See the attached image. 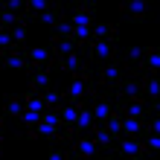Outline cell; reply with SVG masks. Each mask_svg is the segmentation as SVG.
I'll use <instances>...</instances> for the list:
<instances>
[{
  "label": "cell",
  "mask_w": 160,
  "mask_h": 160,
  "mask_svg": "<svg viewBox=\"0 0 160 160\" xmlns=\"http://www.w3.org/2000/svg\"><path fill=\"white\" fill-rule=\"evenodd\" d=\"M157 148H160V137H146V140H143V152H146L148 157H152Z\"/></svg>",
  "instance_id": "obj_26"
},
{
  "label": "cell",
  "mask_w": 160,
  "mask_h": 160,
  "mask_svg": "<svg viewBox=\"0 0 160 160\" xmlns=\"http://www.w3.org/2000/svg\"><path fill=\"white\" fill-rule=\"evenodd\" d=\"M117 111L122 114V119H146V117H148V105H146V99L117 102Z\"/></svg>",
  "instance_id": "obj_7"
},
{
  "label": "cell",
  "mask_w": 160,
  "mask_h": 160,
  "mask_svg": "<svg viewBox=\"0 0 160 160\" xmlns=\"http://www.w3.org/2000/svg\"><path fill=\"white\" fill-rule=\"evenodd\" d=\"M47 160H67V148H61V146H55L50 154H47Z\"/></svg>",
  "instance_id": "obj_27"
},
{
  "label": "cell",
  "mask_w": 160,
  "mask_h": 160,
  "mask_svg": "<svg viewBox=\"0 0 160 160\" xmlns=\"http://www.w3.org/2000/svg\"><path fill=\"white\" fill-rule=\"evenodd\" d=\"M15 50H23V47H15L12 35H9L6 29H0V55H3V52H15Z\"/></svg>",
  "instance_id": "obj_24"
},
{
  "label": "cell",
  "mask_w": 160,
  "mask_h": 160,
  "mask_svg": "<svg viewBox=\"0 0 160 160\" xmlns=\"http://www.w3.org/2000/svg\"><path fill=\"white\" fill-rule=\"evenodd\" d=\"M67 23L82 26V29H93V23H96V3H76L67 12Z\"/></svg>",
  "instance_id": "obj_4"
},
{
  "label": "cell",
  "mask_w": 160,
  "mask_h": 160,
  "mask_svg": "<svg viewBox=\"0 0 160 160\" xmlns=\"http://www.w3.org/2000/svg\"><path fill=\"white\" fill-rule=\"evenodd\" d=\"M44 114H35V111H26L23 108V114L18 117V122H21V128H32V125H38Z\"/></svg>",
  "instance_id": "obj_22"
},
{
  "label": "cell",
  "mask_w": 160,
  "mask_h": 160,
  "mask_svg": "<svg viewBox=\"0 0 160 160\" xmlns=\"http://www.w3.org/2000/svg\"><path fill=\"white\" fill-rule=\"evenodd\" d=\"M143 137H160V119L157 117H146V122H143Z\"/></svg>",
  "instance_id": "obj_23"
},
{
  "label": "cell",
  "mask_w": 160,
  "mask_h": 160,
  "mask_svg": "<svg viewBox=\"0 0 160 160\" xmlns=\"http://www.w3.org/2000/svg\"><path fill=\"white\" fill-rule=\"evenodd\" d=\"M0 160H3V146H0Z\"/></svg>",
  "instance_id": "obj_30"
},
{
  "label": "cell",
  "mask_w": 160,
  "mask_h": 160,
  "mask_svg": "<svg viewBox=\"0 0 160 160\" xmlns=\"http://www.w3.org/2000/svg\"><path fill=\"white\" fill-rule=\"evenodd\" d=\"M52 67H55V70H61V73H67V76H73V79H93V70L88 67V61H84V55H82V52L61 55V58H55V61H52Z\"/></svg>",
  "instance_id": "obj_2"
},
{
  "label": "cell",
  "mask_w": 160,
  "mask_h": 160,
  "mask_svg": "<svg viewBox=\"0 0 160 160\" xmlns=\"http://www.w3.org/2000/svg\"><path fill=\"white\" fill-rule=\"evenodd\" d=\"M143 122L146 119H122V137H143Z\"/></svg>",
  "instance_id": "obj_19"
},
{
  "label": "cell",
  "mask_w": 160,
  "mask_h": 160,
  "mask_svg": "<svg viewBox=\"0 0 160 160\" xmlns=\"http://www.w3.org/2000/svg\"><path fill=\"white\" fill-rule=\"evenodd\" d=\"M128 73H131V67H128V64L122 61V58H111V61H105V64H102V67L96 70V82L114 90L117 84L128 76Z\"/></svg>",
  "instance_id": "obj_1"
},
{
  "label": "cell",
  "mask_w": 160,
  "mask_h": 160,
  "mask_svg": "<svg viewBox=\"0 0 160 160\" xmlns=\"http://www.w3.org/2000/svg\"><path fill=\"white\" fill-rule=\"evenodd\" d=\"M148 160H154V157H148Z\"/></svg>",
  "instance_id": "obj_31"
},
{
  "label": "cell",
  "mask_w": 160,
  "mask_h": 160,
  "mask_svg": "<svg viewBox=\"0 0 160 160\" xmlns=\"http://www.w3.org/2000/svg\"><path fill=\"white\" fill-rule=\"evenodd\" d=\"M64 90H47L44 93V105H47V111H55V108H61L64 105Z\"/></svg>",
  "instance_id": "obj_20"
},
{
  "label": "cell",
  "mask_w": 160,
  "mask_h": 160,
  "mask_svg": "<svg viewBox=\"0 0 160 160\" xmlns=\"http://www.w3.org/2000/svg\"><path fill=\"white\" fill-rule=\"evenodd\" d=\"M90 140H93L99 148H111V146L117 143V137L111 134V131L102 125V122H93V125H90Z\"/></svg>",
  "instance_id": "obj_14"
},
{
  "label": "cell",
  "mask_w": 160,
  "mask_h": 160,
  "mask_svg": "<svg viewBox=\"0 0 160 160\" xmlns=\"http://www.w3.org/2000/svg\"><path fill=\"white\" fill-rule=\"evenodd\" d=\"M111 58H117V41H102V38H90L84 44V61H99L105 64Z\"/></svg>",
  "instance_id": "obj_3"
},
{
  "label": "cell",
  "mask_w": 160,
  "mask_h": 160,
  "mask_svg": "<svg viewBox=\"0 0 160 160\" xmlns=\"http://www.w3.org/2000/svg\"><path fill=\"white\" fill-rule=\"evenodd\" d=\"M122 15H125L128 23H143L148 21V3H122Z\"/></svg>",
  "instance_id": "obj_12"
},
{
  "label": "cell",
  "mask_w": 160,
  "mask_h": 160,
  "mask_svg": "<svg viewBox=\"0 0 160 160\" xmlns=\"http://www.w3.org/2000/svg\"><path fill=\"white\" fill-rule=\"evenodd\" d=\"M125 160H148L146 154H131V157H125Z\"/></svg>",
  "instance_id": "obj_28"
},
{
  "label": "cell",
  "mask_w": 160,
  "mask_h": 160,
  "mask_svg": "<svg viewBox=\"0 0 160 160\" xmlns=\"http://www.w3.org/2000/svg\"><path fill=\"white\" fill-rule=\"evenodd\" d=\"M90 114H93V122H105L111 114H114V105H111L108 99H96V102H90Z\"/></svg>",
  "instance_id": "obj_16"
},
{
  "label": "cell",
  "mask_w": 160,
  "mask_h": 160,
  "mask_svg": "<svg viewBox=\"0 0 160 160\" xmlns=\"http://www.w3.org/2000/svg\"><path fill=\"white\" fill-rule=\"evenodd\" d=\"M29 88H32V90H38V93L52 90V76H50V70L35 67V70L29 73Z\"/></svg>",
  "instance_id": "obj_13"
},
{
  "label": "cell",
  "mask_w": 160,
  "mask_h": 160,
  "mask_svg": "<svg viewBox=\"0 0 160 160\" xmlns=\"http://www.w3.org/2000/svg\"><path fill=\"white\" fill-rule=\"evenodd\" d=\"M9 35H12V41H15V47H23V41H26V35H29V32H26V23H15V26H12V32H9Z\"/></svg>",
  "instance_id": "obj_25"
},
{
  "label": "cell",
  "mask_w": 160,
  "mask_h": 160,
  "mask_svg": "<svg viewBox=\"0 0 160 160\" xmlns=\"http://www.w3.org/2000/svg\"><path fill=\"white\" fill-rule=\"evenodd\" d=\"M3 128H6V122H3V117H0V131H3Z\"/></svg>",
  "instance_id": "obj_29"
},
{
  "label": "cell",
  "mask_w": 160,
  "mask_h": 160,
  "mask_svg": "<svg viewBox=\"0 0 160 160\" xmlns=\"http://www.w3.org/2000/svg\"><path fill=\"white\" fill-rule=\"evenodd\" d=\"M108 152H111V160H125V157H131V154H146V152H143V140H137V137H119ZM146 157H148V154H146Z\"/></svg>",
  "instance_id": "obj_5"
},
{
  "label": "cell",
  "mask_w": 160,
  "mask_h": 160,
  "mask_svg": "<svg viewBox=\"0 0 160 160\" xmlns=\"http://www.w3.org/2000/svg\"><path fill=\"white\" fill-rule=\"evenodd\" d=\"M26 58H29L32 64V70L35 67H44V70H50L52 67V52H50V47H35V50H26Z\"/></svg>",
  "instance_id": "obj_10"
},
{
  "label": "cell",
  "mask_w": 160,
  "mask_h": 160,
  "mask_svg": "<svg viewBox=\"0 0 160 160\" xmlns=\"http://www.w3.org/2000/svg\"><path fill=\"white\" fill-rule=\"evenodd\" d=\"M82 108H88V102H64L61 108H55V114H58V119H61V125H73V122L79 119V111Z\"/></svg>",
  "instance_id": "obj_11"
},
{
  "label": "cell",
  "mask_w": 160,
  "mask_h": 160,
  "mask_svg": "<svg viewBox=\"0 0 160 160\" xmlns=\"http://www.w3.org/2000/svg\"><path fill=\"white\" fill-rule=\"evenodd\" d=\"M21 99H23V108H26V111H35V114H44V111H47V105H44V93L32 90V88L26 90Z\"/></svg>",
  "instance_id": "obj_15"
},
{
  "label": "cell",
  "mask_w": 160,
  "mask_h": 160,
  "mask_svg": "<svg viewBox=\"0 0 160 160\" xmlns=\"http://www.w3.org/2000/svg\"><path fill=\"white\" fill-rule=\"evenodd\" d=\"M50 52H52V58H61V55L82 52V47L73 41V38H61V35H52V38H50Z\"/></svg>",
  "instance_id": "obj_8"
},
{
  "label": "cell",
  "mask_w": 160,
  "mask_h": 160,
  "mask_svg": "<svg viewBox=\"0 0 160 160\" xmlns=\"http://www.w3.org/2000/svg\"><path fill=\"white\" fill-rule=\"evenodd\" d=\"M93 38L102 41H119V29L114 23H93Z\"/></svg>",
  "instance_id": "obj_17"
},
{
  "label": "cell",
  "mask_w": 160,
  "mask_h": 160,
  "mask_svg": "<svg viewBox=\"0 0 160 160\" xmlns=\"http://www.w3.org/2000/svg\"><path fill=\"white\" fill-rule=\"evenodd\" d=\"M3 114L12 117L15 122H18V117L23 114V99L18 96V93H9V96H6V111H3Z\"/></svg>",
  "instance_id": "obj_18"
},
{
  "label": "cell",
  "mask_w": 160,
  "mask_h": 160,
  "mask_svg": "<svg viewBox=\"0 0 160 160\" xmlns=\"http://www.w3.org/2000/svg\"><path fill=\"white\" fill-rule=\"evenodd\" d=\"M73 125H76L79 131H90V125H93V114H90V105L79 111V119L73 122Z\"/></svg>",
  "instance_id": "obj_21"
},
{
  "label": "cell",
  "mask_w": 160,
  "mask_h": 160,
  "mask_svg": "<svg viewBox=\"0 0 160 160\" xmlns=\"http://www.w3.org/2000/svg\"><path fill=\"white\" fill-rule=\"evenodd\" d=\"M67 152H70L73 157H79V160H99V157H102V154H99L102 148L93 143L90 137H76V140L67 146Z\"/></svg>",
  "instance_id": "obj_6"
},
{
  "label": "cell",
  "mask_w": 160,
  "mask_h": 160,
  "mask_svg": "<svg viewBox=\"0 0 160 160\" xmlns=\"http://www.w3.org/2000/svg\"><path fill=\"white\" fill-rule=\"evenodd\" d=\"M0 67H9V70H26V73H32V64H29V58H26V52H23V50L3 52V55H0Z\"/></svg>",
  "instance_id": "obj_9"
}]
</instances>
